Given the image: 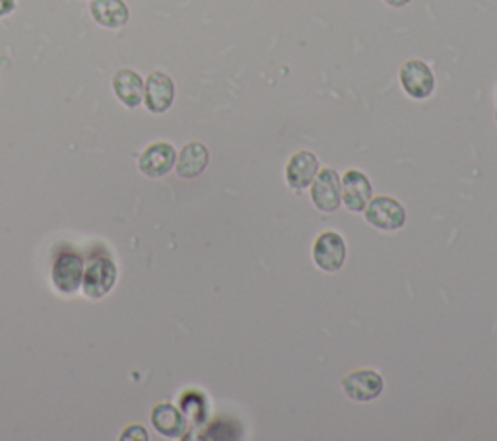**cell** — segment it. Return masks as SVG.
Here are the masks:
<instances>
[{"label": "cell", "instance_id": "obj_12", "mask_svg": "<svg viewBox=\"0 0 497 441\" xmlns=\"http://www.w3.org/2000/svg\"><path fill=\"white\" fill-rule=\"evenodd\" d=\"M113 89L115 96L128 109L138 108L144 99V80L142 76L130 69H121L113 76Z\"/></svg>", "mask_w": 497, "mask_h": 441}, {"label": "cell", "instance_id": "obj_19", "mask_svg": "<svg viewBox=\"0 0 497 441\" xmlns=\"http://www.w3.org/2000/svg\"><path fill=\"white\" fill-rule=\"evenodd\" d=\"M495 121H497V109H495Z\"/></svg>", "mask_w": 497, "mask_h": 441}, {"label": "cell", "instance_id": "obj_4", "mask_svg": "<svg viewBox=\"0 0 497 441\" xmlns=\"http://www.w3.org/2000/svg\"><path fill=\"white\" fill-rule=\"evenodd\" d=\"M313 261L324 272H336L346 261V243L336 231H323L313 245Z\"/></svg>", "mask_w": 497, "mask_h": 441}, {"label": "cell", "instance_id": "obj_11", "mask_svg": "<svg viewBox=\"0 0 497 441\" xmlns=\"http://www.w3.org/2000/svg\"><path fill=\"white\" fill-rule=\"evenodd\" d=\"M319 174L317 155L309 150H299L292 155V160L286 165L287 185L295 191H304L313 183V179Z\"/></svg>", "mask_w": 497, "mask_h": 441}, {"label": "cell", "instance_id": "obj_6", "mask_svg": "<svg viewBox=\"0 0 497 441\" xmlns=\"http://www.w3.org/2000/svg\"><path fill=\"white\" fill-rule=\"evenodd\" d=\"M383 378L373 370H358L342 380L346 397L356 400V403H370V400L383 393Z\"/></svg>", "mask_w": 497, "mask_h": 441}, {"label": "cell", "instance_id": "obj_2", "mask_svg": "<svg viewBox=\"0 0 497 441\" xmlns=\"http://www.w3.org/2000/svg\"><path fill=\"white\" fill-rule=\"evenodd\" d=\"M365 220L383 231H395L400 230L407 222V211L402 209V204L390 197H377L371 199L365 206Z\"/></svg>", "mask_w": 497, "mask_h": 441}, {"label": "cell", "instance_id": "obj_18", "mask_svg": "<svg viewBox=\"0 0 497 441\" xmlns=\"http://www.w3.org/2000/svg\"><path fill=\"white\" fill-rule=\"evenodd\" d=\"M385 3H387L389 6H395V8H400V6H407V5L410 3V0H385Z\"/></svg>", "mask_w": 497, "mask_h": 441}, {"label": "cell", "instance_id": "obj_17", "mask_svg": "<svg viewBox=\"0 0 497 441\" xmlns=\"http://www.w3.org/2000/svg\"><path fill=\"white\" fill-rule=\"evenodd\" d=\"M16 8V0H0V18L8 16L10 12H14Z\"/></svg>", "mask_w": 497, "mask_h": 441}, {"label": "cell", "instance_id": "obj_8", "mask_svg": "<svg viewBox=\"0 0 497 441\" xmlns=\"http://www.w3.org/2000/svg\"><path fill=\"white\" fill-rule=\"evenodd\" d=\"M177 152L169 142H155L142 152L138 167L146 177H164L175 167Z\"/></svg>", "mask_w": 497, "mask_h": 441}, {"label": "cell", "instance_id": "obj_16", "mask_svg": "<svg viewBox=\"0 0 497 441\" xmlns=\"http://www.w3.org/2000/svg\"><path fill=\"white\" fill-rule=\"evenodd\" d=\"M121 439H144V441H146L148 434L142 426H130L128 430L121 436Z\"/></svg>", "mask_w": 497, "mask_h": 441}, {"label": "cell", "instance_id": "obj_9", "mask_svg": "<svg viewBox=\"0 0 497 441\" xmlns=\"http://www.w3.org/2000/svg\"><path fill=\"white\" fill-rule=\"evenodd\" d=\"M175 99V84L165 72H152L144 84V101L152 113H165Z\"/></svg>", "mask_w": 497, "mask_h": 441}, {"label": "cell", "instance_id": "obj_13", "mask_svg": "<svg viewBox=\"0 0 497 441\" xmlns=\"http://www.w3.org/2000/svg\"><path fill=\"white\" fill-rule=\"evenodd\" d=\"M208 160H211V152H208L202 142H189L179 152L175 170L183 179H194L206 170Z\"/></svg>", "mask_w": 497, "mask_h": 441}, {"label": "cell", "instance_id": "obj_14", "mask_svg": "<svg viewBox=\"0 0 497 441\" xmlns=\"http://www.w3.org/2000/svg\"><path fill=\"white\" fill-rule=\"evenodd\" d=\"M89 12L99 25L111 30L123 28L130 16L125 0H91Z\"/></svg>", "mask_w": 497, "mask_h": 441}, {"label": "cell", "instance_id": "obj_15", "mask_svg": "<svg viewBox=\"0 0 497 441\" xmlns=\"http://www.w3.org/2000/svg\"><path fill=\"white\" fill-rule=\"evenodd\" d=\"M152 424L165 437H181L187 427V420L173 405H158L152 410Z\"/></svg>", "mask_w": 497, "mask_h": 441}, {"label": "cell", "instance_id": "obj_1", "mask_svg": "<svg viewBox=\"0 0 497 441\" xmlns=\"http://www.w3.org/2000/svg\"><path fill=\"white\" fill-rule=\"evenodd\" d=\"M400 84L412 99H426L434 94L436 78L424 61L410 59L400 69Z\"/></svg>", "mask_w": 497, "mask_h": 441}, {"label": "cell", "instance_id": "obj_7", "mask_svg": "<svg viewBox=\"0 0 497 441\" xmlns=\"http://www.w3.org/2000/svg\"><path fill=\"white\" fill-rule=\"evenodd\" d=\"M84 278V261L80 255L72 251H64L57 257L53 265V284L62 294H74L82 286Z\"/></svg>", "mask_w": 497, "mask_h": 441}, {"label": "cell", "instance_id": "obj_5", "mask_svg": "<svg viewBox=\"0 0 497 441\" xmlns=\"http://www.w3.org/2000/svg\"><path fill=\"white\" fill-rule=\"evenodd\" d=\"M117 282V267L111 258H96L86 270L82 278L84 294L91 300H99L106 296Z\"/></svg>", "mask_w": 497, "mask_h": 441}, {"label": "cell", "instance_id": "obj_10", "mask_svg": "<svg viewBox=\"0 0 497 441\" xmlns=\"http://www.w3.org/2000/svg\"><path fill=\"white\" fill-rule=\"evenodd\" d=\"M340 187H342V202L346 204V209L352 212H363L371 201L373 191L370 177L358 170H348L340 179Z\"/></svg>", "mask_w": 497, "mask_h": 441}, {"label": "cell", "instance_id": "obj_3", "mask_svg": "<svg viewBox=\"0 0 497 441\" xmlns=\"http://www.w3.org/2000/svg\"><path fill=\"white\" fill-rule=\"evenodd\" d=\"M311 199L321 212H334L340 202H342V187H340V177L333 167H324L313 179L311 183Z\"/></svg>", "mask_w": 497, "mask_h": 441}]
</instances>
